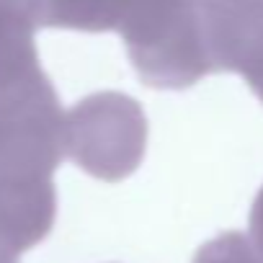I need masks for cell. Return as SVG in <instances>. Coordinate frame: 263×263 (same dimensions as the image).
Masks as SVG:
<instances>
[{"instance_id":"cell-4","label":"cell","mask_w":263,"mask_h":263,"mask_svg":"<svg viewBox=\"0 0 263 263\" xmlns=\"http://www.w3.org/2000/svg\"><path fill=\"white\" fill-rule=\"evenodd\" d=\"M54 183L0 181V253L18 258L39 245L54 227Z\"/></svg>"},{"instance_id":"cell-7","label":"cell","mask_w":263,"mask_h":263,"mask_svg":"<svg viewBox=\"0 0 263 263\" xmlns=\"http://www.w3.org/2000/svg\"><path fill=\"white\" fill-rule=\"evenodd\" d=\"M248 235L253 237V242L263 250V186L250 206V217H248Z\"/></svg>"},{"instance_id":"cell-5","label":"cell","mask_w":263,"mask_h":263,"mask_svg":"<svg viewBox=\"0 0 263 263\" xmlns=\"http://www.w3.org/2000/svg\"><path fill=\"white\" fill-rule=\"evenodd\" d=\"M42 29L116 31L124 0H34Z\"/></svg>"},{"instance_id":"cell-1","label":"cell","mask_w":263,"mask_h":263,"mask_svg":"<svg viewBox=\"0 0 263 263\" xmlns=\"http://www.w3.org/2000/svg\"><path fill=\"white\" fill-rule=\"evenodd\" d=\"M116 31L147 88L183 90L214 75L201 0H124Z\"/></svg>"},{"instance_id":"cell-2","label":"cell","mask_w":263,"mask_h":263,"mask_svg":"<svg viewBox=\"0 0 263 263\" xmlns=\"http://www.w3.org/2000/svg\"><path fill=\"white\" fill-rule=\"evenodd\" d=\"M67 158L88 176L119 183L145 160L147 116L142 106L119 90L90 93L67 111Z\"/></svg>"},{"instance_id":"cell-3","label":"cell","mask_w":263,"mask_h":263,"mask_svg":"<svg viewBox=\"0 0 263 263\" xmlns=\"http://www.w3.org/2000/svg\"><path fill=\"white\" fill-rule=\"evenodd\" d=\"M217 72H237L263 103V0H201Z\"/></svg>"},{"instance_id":"cell-8","label":"cell","mask_w":263,"mask_h":263,"mask_svg":"<svg viewBox=\"0 0 263 263\" xmlns=\"http://www.w3.org/2000/svg\"><path fill=\"white\" fill-rule=\"evenodd\" d=\"M0 263H18V258H13V255H3V253H0Z\"/></svg>"},{"instance_id":"cell-6","label":"cell","mask_w":263,"mask_h":263,"mask_svg":"<svg viewBox=\"0 0 263 263\" xmlns=\"http://www.w3.org/2000/svg\"><path fill=\"white\" fill-rule=\"evenodd\" d=\"M194 263H263V250L250 235L232 230L204 242L196 250Z\"/></svg>"}]
</instances>
